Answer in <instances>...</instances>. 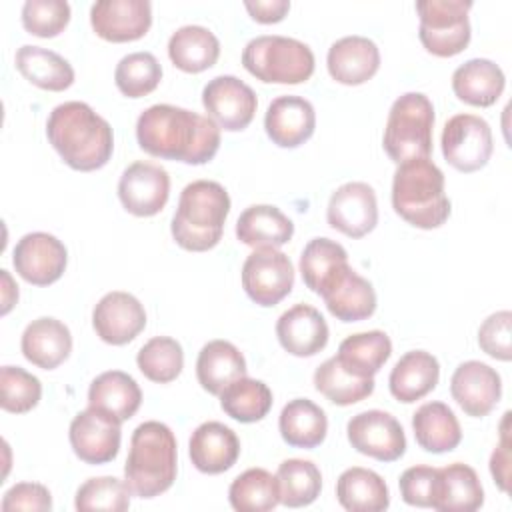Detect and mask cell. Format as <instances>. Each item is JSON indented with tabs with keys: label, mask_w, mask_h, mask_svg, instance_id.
<instances>
[{
	"label": "cell",
	"mask_w": 512,
	"mask_h": 512,
	"mask_svg": "<svg viewBox=\"0 0 512 512\" xmlns=\"http://www.w3.org/2000/svg\"><path fill=\"white\" fill-rule=\"evenodd\" d=\"M136 140L154 158L200 166L216 156L220 128L212 118L198 112L172 104H154L138 116Z\"/></svg>",
	"instance_id": "1"
},
{
	"label": "cell",
	"mask_w": 512,
	"mask_h": 512,
	"mask_svg": "<svg viewBox=\"0 0 512 512\" xmlns=\"http://www.w3.org/2000/svg\"><path fill=\"white\" fill-rule=\"evenodd\" d=\"M46 136L58 156L78 172L106 166L114 152V134L108 120L78 100L58 104L50 112Z\"/></svg>",
	"instance_id": "2"
},
{
	"label": "cell",
	"mask_w": 512,
	"mask_h": 512,
	"mask_svg": "<svg viewBox=\"0 0 512 512\" xmlns=\"http://www.w3.org/2000/svg\"><path fill=\"white\" fill-rule=\"evenodd\" d=\"M228 212L230 196L222 184L194 180L180 192L170 224L172 238L188 252H206L220 242Z\"/></svg>",
	"instance_id": "3"
},
{
	"label": "cell",
	"mask_w": 512,
	"mask_h": 512,
	"mask_svg": "<svg viewBox=\"0 0 512 512\" xmlns=\"http://www.w3.org/2000/svg\"><path fill=\"white\" fill-rule=\"evenodd\" d=\"M178 470V446L174 432L156 420L136 426L124 464V478L134 496L156 498L166 492Z\"/></svg>",
	"instance_id": "4"
},
{
	"label": "cell",
	"mask_w": 512,
	"mask_h": 512,
	"mask_svg": "<svg viewBox=\"0 0 512 512\" xmlns=\"http://www.w3.org/2000/svg\"><path fill=\"white\" fill-rule=\"evenodd\" d=\"M392 208L416 228L442 226L450 216L442 170L430 158L400 162L392 178Z\"/></svg>",
	"instance_id": "5"
},
{
	"label": "cell",
	"mask_w": 512,
	"mask_h": 512,
	"mask_svg": "<svg viewBox=\"0 0 512 512\" xmlns=\"http://www.w3.org/2000/svg\"><path fill=\"white\" fill-rule=\"evenodd\" d=\"M244 68L266 84H302L314 74V52L308 44L264 34L252 38L242 50Z\"/></svg>",
	"instance_id": "6"
},
{
	"label": "cell",
	"mask_w": 512,
	"mask_h": 512,
	"mask_svg": "<svg viewBox=\"0 0 512 512\" xmlns=\"http://www.w3.org/2000/svg\"><path fill=\"white\" fill-rule=\"evenodd\" d=\"M434 106L422 92H406L394 100L384 126L382 146L396 164L430 158Z\"/></svg>",
	"instance_id": "7"
},
{
	"label": "cell",
	"mask_w": 512,
	"mask_h": 512,
	"mask_svg": "<svg viewBox=\"0 0 512 512\" xmlns=\"http://www.w3.org/2000/svg\"><path fill=\"white\" fill-rule=\"evenodd\" d=\"M470 0H418V38L422 46L440 58L460 54L470 44Z\"/></svg>",
	"instance_id": "8"
},
{
	"label": "cell",
	"mask_w": 512,
	"mask_h": 512,
	"mask_svg": "<svg viewBox=\"0 0 512 512\" xmlns=\"http://www.w3.org/2000/svg\"><path fill=\"white\" fill-rule=\"evenodd\" d=\"M444 160L460 172H476L484 168L492 156L490 124L476 114H456L442 130Z\"/></svg>",
	"instance_id": "9"
},
{
	"label": "cell",
	"mask_w": 512,
	"mask_h": 512,
	"mask_svg": "<svg viewBox=\"0 0 512 512\" xmlns=\"http://www.w3.org/2000/svg\"><path fill=\"white\" fill-rule=\"evenodd\" d=\"M294 286V266L278 248H254L242 264V288L258 306H274Z\"/></svg>",
	"instance_id": "10"
},
{
	"label": "cell",
	"mask_w": 512,
	"mask_h": 512,
	"mask_svg": "<svg viewBox=\"0 0 512 512\" xmlns=\"http://www.w3.org/2000/svg\"><path fill=\"white\" fill-rule=\"evenodd\" d=\"M120 420L112 414L88 406L78 412L68 430L70 446L74 454L86 464H106L118 456L122 430Z\"/></svg>",
	"instance_id": "11"
},
{
	"label": "cell",
	"mask_w": 512,
	"mask_h": 512,
	"mask_svg": "<svg viewBox=\"0 0 512 512\" xmlns=\"http://www.w3.org/2000/svg\"><path fill=\"white\" fill-rule=\"evenodd\" d=\"M346 434L356 452L380 462H394L406 452L402 424L384 410H366L352 416Z\"/></svg>",
	"instance_id": "12"
},
{
	"label": "cell",
	"mask_w": 512,
	"mask_h": 512,
	"mask_svg": "<svg viewBox=\"0 0 512 512\" xmlns=\"http://www.w3.org/2000/svg\"><path fill=\"white\" fill-rule=\"evenodd\" d=\"M202 104L218 128L240 132L254 120L258 98L254 90L236 76L222 74L212 78L202 90Z\"/></svg>",
	"instance_id": "13"
},
{
	"label": "cell",
	"mask_w": 512,
	"mask_h": 512,
	"mask_svg": "<svg viewBox=\"0 0 512 512\" xmlns=\"http://www.w3.org/2000/svg\"><path fill=\"white\" fill-rule=\"evenodd\" d=\"M168 196L170 176L160 164L138 160L120 176L118 198L124 210L134 216H156L166 206Z\"/></svg>",
	"instance_id": "14"
},
{
	"label": "cell",
	"mask_w": 512,
	"mask_h": 512,
	"mask_svg": "<svg viewBox=\"0 0 512 512\" xmlns=\"http://www.w3.org/2000/svg\"><path fill=\"white\" fill-rule=\"evenodd\" d=\"M12 264L26 282L34 286H48L64 274L68 250L48 232H28L16 242Z\"/></svg>",
	"instance_id": "15"
},
{
	"label": "cell",
	"mask_w": 512,
	"mask_h": 512,
	"mask_svg": "<svg viewBox=\"0 0 512 512\" xmlns=\"http://www.w3.org/2000/svg\"><path fill=\"white\" fill-rule=\"evenodd\" d=\"M328 224L348 238H362L378 224V202L374 188L366 182L338 186L326 208Z\"/></svg>",
	"instance_id": "16"
},
{
	"label": "cell",
	"mask_w": 512,
	"mask_h": 512,
	"mask_svg": "<svg viewBox=\"0 0 512 512\" xmlns=\"http://www.w3.org/2000/svg\"><path fill=\"white\" fill-rule=\"evenodd\" d=\"M92 326L102 342L124 346L146 328V310L136 296L114 290L104 294L94 306Z\"/></svg>",
	"instance_id": "17"
},
{
	"label": "cell",
	"mask_w": 512,
	"mask_h": 512,
	"mask_svg": "<svg viewBox=\"0 0 512 512\" xmlns=\"http://www.w3.org/2000/svg\"><path fill=\"white\" fill-rule=\"evenodd\" d=\"M90 24L96 36L108 42H132L152 26L148 0H100L90 8Z\"/></svg>",
	"instance_id": "18"
},
{
	"label": "cell",
	"mask_w": 512,
	"mask_h": 512,
	"mask_svg": "<svg viewBox=\"0 0 512 512\" xmlns=\"http://www.w3.org/2000/svg\"><path fill=\"white\" fill-rule=\"evenodd\" d=\"M450 394L468 416L482 418L500 402L502 378L492 366L480 360H468L454 370L450 378Z\"/></svg>",
	"instance_id": "19"
},
{
	"label": "cell",
	"mask_w": 512,
	"mask_h": 512,
	"mask_svg": "<svg viewBox=\"0 0 512 512\" xmlns=\"http://www.w3.org/2000/svg\"><path fill=\"white\" fill-rule=\"evenodd\" d=\"M268 138L280 148H298L316 128V112L302 96H278L268 104L264 116Z\"/></svg>",
	"instance_id": "20"
},
{
	"label": "cell",
	"mask_w": 512,
	"mask_h": 512,
	"mask_svg": "<svg viewBox=\"0 0 512 512\" xmlns=\"http://www.w3.org/2000/svg\"><path fill=\"white\" fill-rule=\"evenodd\" d=\"M276 336L288 354L310 358L326 348L330 330L324 316L314 306L296 304L280 314Z\"/></svg>",
	"instance_id": "21"
},
{
	"label": "cell",
	"mask_w": 512,
	"mask_h": 512,
	"mask_svg": "<svg viewBox=\"0 0 512 512\" xmlns=\"http://www.w3.org/2000/svg\"><path fill=\"white\" fill-rule=\"evenodd\" d=\"M328 312L340 322H360L374 314L376 292L352 266H344L320 292Z\"/></svg>",
	"instance_id": "22"
},
{
	"label": "cell",
	"mask_w": 512,
	"mask_h": 512,
	"mask_svg": "<svg viewBox=\"0 0 512 512\" xmlns=\"http://www.w3.org/2000/svg\"><path fill=\"white\" fill-rule=\"evenodd\" d=\"M188 454L196 470L204 474H222L236 464L240 456V440L226 424L208 420L192 432Z\"/></svg>",
	"instance_id": "23"
},
{
	"label": "cell",
	"mask_w": 512,
	"mask_h": 512,
	"mask_svg": "<svg viewBox=\"0 0 512 512\" xmlns=\"http://www.w3.org/2000/svg\"><path fill=\"white\" fill-rule=\"evenodd\" d=\"M326 66L330 76L346 86L368 82L380 68V50L366 36H344L328 48Z\"/></svg>",
	"instance_id": "24"
},
{
	"label": "cell",
	"mask_w": 512,
	"mask_h": 512,
	"mask_svg": "<svg viewBox=\"0 0 512 512\" xmlns=\"http://www.w3.org/2000/svg\"><path fill=\"white\" fill-rule=\"evenodd\" d=\"M20 348L24 358L34 366L42 370H54L70 356L72 334L64 322L42 316L24 328Z\"/></svg>",
	"instance_id": "25"
},
{
	"label": "cell",
	"mask_w": 512,
	"mask_h": 512,
	"mask_svg": "<svg viewBox=\"0 0 512 512\" xmlns=\"http://www.w3.org/2000/svg\"><path fill=\"white\" fill-rule=\"evenodd\" d=\"M506 86L502 68L488 58H472L460 64L452 74V90L458 100L488 108L496 104Z\"/></svg>",
	"instance_id": "26"
},
{
	"label": "cell",
	"mask_w": 512,
	"mask_h": 512,
	"mask_svg": "<svg viewBox=\"0 0 512 512\" xmlns=\"http://www.w3.org/2000/svg\"><path fill=\"white\" fill-rule=\"evenodd\" d=\"M440 378V364L436 356L426 350L406 352L388 376L390 394L404 404H412L430 394Z\"/></svg>",
	"instance_id": "27"
},
{
	"label": "cell",
	"mask_w": 512,
	"mask_h": 512,
	"mask_svg": "<svg viewBox=\"0 0 512 512\" xmlns=\"http://www.w3.org/2000/svg\"><path fill=\"white\" fill-rule=\"evenodd\" d=\"M292 236V220L272 204L248 206L236 220V238L252 248H280Z\"/></svg>",
	"instance_id": "28"
},
{
	"label": "cell",
	"mask_w": 512,
	"mask_h": 512,
	"mask_svg": "<svg viewBox=\"0 0 512 512\" xmlns=\"http://www.w3.org/2000/svg\"><path fill=\"white\" fill-rule=\"evenodd\" d=\"M242 376H246V360L232 342L210 340L198 352L196 378L208 394L220 396L234 380Z\"/></svg>",
	"instance_id": "29"
},
{
	"label": "cell",
	"mask_w": 512,
	"mask_h": 512,
	"mask_svg": "<svg viewBox=\"0 0 512 512\" xmlns=\"http://www.w3.org/2000/svg\"><path fill=\"white\" fill-rule=\"evenodd\" d=\"M484 504V488L476 470L454 462L438 468V488L432 508L440 512H474Z\"/></svg>",
	"instance_id": "30"
},
{
	"label": "cell",
	"mask_w": 512,
	"mask_h": 512,
	"mask_svg": "<svg viewBox=\"0 0 512 512\" xmlns=\"http://www.w3.org/2000/svg\"><path fill=\"white\" fill-rule=\"evenodd\" d=\"M414 438L420 448L432 454H442L454 450L462 440V428L452 412V408L444 402H426L412 416Z\"/></svg>",
	"instance_id": "31"
},
{
	"label": "cell",
	"mask_w": 512,
	"mask_h": 512,
	"mask_svg": "<svg viewBox=\"0 0 512 512\" xmlns=\"http://www.w3.org/2000/svg\"><path fill=\"white\" fill-rule=\"evenodd\" d=\"M142 404V390L136 380L122 370H108L96 376L88 388V406L112 414L116 420H130Z\"/></svg>",
	"instance_id": "32"
},
{
	"label": "cell",
	"mask_w": 512,
	"mask_h": 512,
	"mask_svg": "<svg viewBox=\"0 0 512 512\" xmlns=\"http://www.w3.org/2000/svg\"><path fill=\"white\" fill-rule=\"evenodd\" d=\"M168 56L178 70L198 74L216 64L220 56V42L206 26L188 24L170 36Z\"/></svg>",
	"instance_id": "33"
},
{
	"label": "cell",
	"mask_w": 512,
	"mask_h": 512,
	"mask_svg": "<svg viewBox=\"0 0 512 512\" xmlns=\"http://www.w3.org/2000/svg\"><path fill=\"white\" fill-rule=\"evenodd\" d=\"M336 498L350 512H382L390 506V492L380 474L352 466L336 480Z\"/></svg>",
	"instance_id": "34"
},
{
	"label": "cell",
	"mask_w": 512,
	"mask_h": 512,
	"mask_svg": "<svg viewBox=\"0 0 512 512\" xmlns=\"http://www.w3.org/2000/svg\"><path fill=\"white\" fill-rule=\"evenodd\" d=\"M18 72L34 86L50 92H62L74 84V68L58 52L24 44L16 52Z\"/></svg>",
	"instance_id": "35"
},
{
	"label": "cell",
	"mask_w": 512,
	"mask_h": 512,
	"mask_svg": "<svg viewBox=\"0 0 512 512\" xmlns=\"http://www.w3.org/2000/svg\"><path fill=\"white\" fill-rule=\"evenodd\" d=\"M282 440L294 448H316L328 432L326 412L308 398L290 400L278 418Z\"/></svg>",
	"instance_id": "36"
},
{
	"label": "cell",
	"mask_w": 512,
	"mask_h": 512,
	"mask_svg": "<svg viewBox=\"0 0 512 512\" xmlns=\"http://www.w3.org/2000/svg\"><path fill=\"white\" fill-rule=\"evenodd\" d=\"M392 354V342L382 330L350 334L338 346V362L358 378H374Z\"/></svg>",
	"instance_id": "37"
},
{
	"label": "cell",
	"mask_w": 512,
	"mask_h": 512,
	"mask_svg": "<svg viewBox=\"0 0 512 512\" xmlns=\"http://www.w3.org/2000/svg\"><path fill=\"white\" fill-rule=\"evenodd\" d=\"M344 266H348V254L330 238H312L300 254L302 280L318 296Z\"/></svg>",
	"instance_id": "38"
},
{
	"label": "cell",
	"mask_w": 512,
	"mask_h": 512,
	"mask_svg": "<svg viewBox=\"0 0 512 512\" xmlns=\"http://www.w3.org/2000/svg\"><path fill=\"white\" fill-rule=\"evenodd\" d=\"M228 500L238 512H268L280 504L278 480L264 468H248L232 480Z\"/></svg>",
	"instance_id": "39"
},
{
	"label": "cell",
	"mask_w": 512,
	"mask_h": 512,
	"mask_svg": "<svg viewBox=\"0 0 512 512\" xmlns=\"http://www.w3.org/2000/svg\"><path fill=\"white\" fill-rule=\"evenodd\" d=\"M316 390L336 406H350L374 392V378H358L342 368L336 356L324 360L314 372Z\"/></svg>",
	"instance_id": "40"
},
{
	"label": "cell",
	"mask_w": 512,
	"mask_h": 512,
	"mask_svg": "<svg viewBox=\"0 0 512 512\" xmlns=\"http://www.w3.org/2000/svg\"><path fill=\"white\" fill-rule=\"evenodd\" d=\"M220 406L238 422H258L272 408V390L262 380L242 376L220 394Z\"/></svg>",
	"instance_id": "41"
},
{
	"label": "cell",
	"mask_w": 512,
	"mask_h": 512,
	"mask_svg": "<svg viewBox=\"0 0 512 512\" xmlns=\"http://www.w3.org/2000/svg\"><path fill=\"white\" fill-rule=\"evenodd\" d=\"M280 488V504L288 508H302L312 504L322 490V474L310 460L288 458L276 472Z\"/></svg>",
	"instance_id": "42"
},
{
	"label": "cell",
	"mask_w": 512,
	"mask_h": 512,
	"mask_svg": "<svg viewBox=\"0 0 512 512\" xmlns=\"http://www.w3.org/2000/svg\"><path fill=\"white\" fill-rule=\"evenodd\" d=\"M136 364L148 380L168 384L176 380L184 368V350L180 342L170 336H154L138 350Z\"/></svg>",
	"instance_id": "43"
},
{
	"label": "cell",
	"mask_w": 512,
	"mask_h": 512,
	"mask_svg": "<svg viewBox=\"0 0 512 512\" xmlns=\"http://www.w3.org/2000/svg\"><path fill=\"white\" fill-rule=\"evenodd\" d=\"M162 66L152 52H130L116 64L114 82L128 98H142L158 88Z\"/></svg>",
	"instance_id": "44"
},
{
	"label": "cell",
	"mask_w": 512,
	"mask_h": 512,
	"mask_svg": "<svg viewBox=\"0 0 512 512\" xmlns=\"http://www.w3.org/2000/svg\"><path fill=\"white\" fill-rule=\"evenodd\" d=\"M132 490L126 480L116 476H98L88 478L78 490L74 498V506L80 512H124L130 506Z\"/></svg>",
	"instance_id": "45"
},
{
	"label": "cell",
	"mask_w": 512,
	"mask_h": 512,
	"mask_svg": "<svg viewBox=\"0 0 512 512\" xmlns=\"http://www.w3.org/2000/svg\"><path fill=\"white\" fill-rule=\"evenodd\" d=\"M42 398L40 380L20 366L0 368V406L12 414H24L36 408Z\"/></svg>",
	"instance_id": "46"
},
{
	"label": "cell",
	"mask_w": 512,
	"mask_h": 512,
	"mask_svg": "<svg viewBox=\"0 0 512 512\" xmlns=\"http://www.w3.org/2000/svg\"><path fill=\"white\" fill-rule=\"evenodd\" d=\"M70 22L66 0H28L22 6V26L38 38L58 36Z\"/></svg>",
	"instance_id": "47"
},
{
	"label": "cell",
	"mask_w": 512,
	"mask_h": 512,
	"mask_svg": "<svg viewBox=\"0 0 512 512\" xmlns=\"http://www.w3.org/2000/svg\"><path fill=\"white\" fill-rule=\"evenodd\" d=\"M512 312L500 310L490 314L478 328V346L490 358L508 362L512 358Z\"/></svg>",
	"instance_id": "48"
},
{
	"label": "cell",
	"mask_w": 512,
	"mask_h": 512,
	"mask_svg": "<svg viewBox=\"0 0 512 512\" xmlns=\"http://www.w3.org/2000/svg\"><path fill=\"white\" fill-rule=\"evenodd\" d=\"M400 496L406 504L418 508H432L438 488V468L432 466H410L402 472Z\"/></svg>",
	"instance_id": "49"
},
{
	"label": "cell",
	"mask_w": 512,
	"mask_h": 512,
	"mask_svg": "<svg viewBox=\"0 0 512 512\" xmlns=\"http://www.w3.org/2000/svg\"><path fill=\"white\" fill-rule=\"evenodd\" d=\"M2 510H30V512H48L52 510L50 490L38 482H18L2 496Z\"/></svg>",
	"instance_id": "50"
},
{
	"label": "cell",
	"mask_w": 512,
	"mask_h": 512,
	"mask_svg": "<svg viewBox=\"0 0 512 512\" xmlns=\"http://www.w3.org/2000/svg\"><path fill=\"white\" fill-rule=\"evenodd\" d=\"M490 474L502 492L510 486V412L500 422V440L490 456Z\"/></svg>",
	"instance_id": "51"
},
{
	"label": "cell",
	"mask_w": 512,
	"mask_h": 512,
	"mask_svg": "<svg viewBox=\"0 0 512 512\" xmlns=\"http://www.w3.org/2000/svg\"><path fill=\"white\" fill-rule=\"evenodd\" d=\"M244 8L252 16V20L260 24H274L284 20L290 10L288 0H246Z\"/></svg>",
	"instance_id": "52"
},
{
	"label": "cell",
	"mask_w": 512,
	"mask_h": 512,
	"mask_svg": "<svg viewBox=\"0 0 512 512\" xmlns=\"http://www.w3.org/2000/svg\"><path fill=\"white\" fill-rule=\"evenodd\" d=\"M2 282H4V292H2V314H8L10 308L16 304L18 300V286L12 284V278L6 270H2Z\"/></svg>",
	"instance_id": "53"
}]
</instances>
